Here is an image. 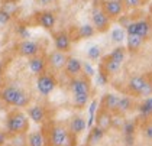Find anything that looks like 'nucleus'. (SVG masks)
Masks as SVG:
<instances>
[{
	"instance_id": "obj_1",
	"label": "nucleus",
	"mask_w": 152,
	"mask_h": 146,
	"mask_svg": "<svg viewBox=\"0 0 152 146\" xmlns=\"http://www.w3.org/2000/svg\"><path fill=\"white\" fill-rule=\"evenodd\" d=\"M0 100L6 103L7 106H12L16 109H23L29 106L31 97L26 91L16 85H4L0 90Z\"/></svg>"
},
{
	"instance_id": "obj_2",
	"label": "nucleus",
	"mask_w": 152,
	"mask_h": 146,
	"mask_svg": "<svg viewBox=\"0 0 152 146\" xmlns=\"http://www.w3.org/2000/svg\"><path fill=\"white\" fill-rule=\"evenodd\" d=\"M48 146H77V136L62 124H52L49 129Z\"/></svg>"
},
{
	"instance_id": "obj_3",
	"label": "nucleus",
	"mask_w": 152,
	"mask_h": 146,
	"mask_svg": "<svg viewBox=\"0 0 152 146\" xmlns=\"http://www.w3.org/2000/svg\"><path fill=\"white\" fill-rule=\"evenodd\" d=\"M6 130L9 135L26 133L29 130V119L23 112L13 110L6 117Z\"/></svg>"
},
{
	"instance_id": "obj_4",
	"label": "nucleus",
	"mask_w": 152,
	"mask_h": 146,
	"mask_svg": "<svg viewBox=\"0 0 152 146\" xmlns=\"http://www.w3.org/2000/svg\"><path fill=\"white\" fill-rule=\"evenodd\" d=\"M91 22H93L94 29L99 34L107 32L112 26V19L104 13L103 7H94L91 10Z\"/></svg>"
},
{
	"instance_id": "obj_5",
	"label": "nucleus",
	"mask_w": 152,
	"mask_h": 146,
	"mask_svg": "<svg viewBox=\"0 0 152 146\" xmlns=\"http://www.w3.org/2000/svg\"><path fill=\"white\" fill-rule=\"evenodd\" d=\"M149 77H151L149 74H136V75H132L128 80V84H126V90H128L129 96L140 97V94H142V91L145 88Z\"/></svg>"
},
{
	"instance_id": "obj_6",
	"label": "nucleus",
	"mask_w": 152,
	"mask_h": 146,
	"mask_svg": "<svg viewBox=\"0 0 152 146\" xmlns=\"http://www.w3.org/2000/svg\"><path fill=\"white\" fill-rule=\"evenodd\" d=\"M57 88V80L52 74L44 72L36 77V90L41 96H49Z\"/></svg>"
},
{
	"instance_id": "obj_7",
	"label": "nucleus",
	"mask_w": 152,
	"mask_h": 146,
	"mask_svg": "<svg viewBox=\"0 0 152 146\" xmlns=\"http://www.w3.org/2000/svg\"><path fill=\"white\" fill-rule=\"evenodd\" d=\"M68 85L71 94H91V80L84 74L70 78Z\"/></svg>"
},
{
	"instance_id": "obj_8",
	"label": "nucleus",
	"mask_w": 152,
	"mask_h": 146,
	"mask_svg": "<svg viewBox=\"0 0 152 146\" xmlns=\"http://www.w3.org/2000/svg\"><path fill=\"white\" fill-rule=\"evenodd\" d=\"M16 52L20 56H25V58H32V56H36L41 54V46L38 42L35 41H31V39H25L22 42H19L16 45Z\"/></svg>"
},
{
	"instance_id": "obj_9",
	"label": "nucleus",
	"mask_w": 152,
	"mask_h": 146,
	"mask_svg": "<svg viewBox=\"0 0 152 146\" xmlns=\"http://www.w3.org/2000/svg\"><path fill=\"white\" fill-rule=\"evenodd\" d=\"M102 7H103L104 13L112 20L119 19V18L123 15V12H125L123 1H117V0H104V1L102 3Z\"/></svg>"
},
{
	"instance_id": "obj_10",
	"label": "nucleus",
	"mask_w": 152,
	"mask_h": 146,
	"mask_svg": "<svg viewBox=\"0 0 152 146\" xmlns=\"http://www.w3.org/2000/svg\"><path fill=\"white\" fill-rule=\"evenodd\" d=\"M94 120H96V124H94V126H97V127L102 129L103 132H109V130L113 127V113L107 112V110L100 107V109L97 110V113H96Z\"/></svg>"
},
{
	"instance_id": "obj_11",
	"label": "nucleus",
	"mask_w": 152,
	"mask_h": 146,
	"mask_svg": "<svg viewBox=\"0 0 152 146\" xmlns=\"http://www.w3.org/2000/svg\"><path fill=\"white\" fill-rule=\"evenodd\" d=\"M70 56L67 55V52H62V51H52L49 55H48V65L52 68L54 71H61L64 69L67 65V61H68Z\"/></svg>"
},
{
	"instance_id": "obj_12",
	"label": "nucleus",
	"mask_w": 152,
	"mask_h": 146,
	"mask_svg": "<svg viewBox=\"0 0 152 146\" xmlns=\"http://www.w3.org/2000/svg\"><path fill=\"white\" fill-rule=\"evenodd\" d=\"M47 65H48V59L44 55H41V54L28 59V68L36 77L44 74V72H47Z\"/></svg>"
},
{
	"instance_id": "obj_13",
	"label": "nucleus",
	"mask_w": 152,
	"mask_h": 146,
	"mask_svg": "<svg viewBox=\"0 0 152 146\" xmlns=\"http://www.w3.org/2000/svg\"><path fill=\"white\" fill-rule=\"evenodd\" d=\"M71 41H72L71 36L65 31H59V32L54 34V45H55V49H58V51L68 52L71 48Z\"/></svg>"
},
{
	"instance_id": "obj_14",
	"label": "nucleus",
	"mask_w": 152,
	"mask_h": 146,
	"mask_svg": "<svg viewBox=\"0 0 152 146\" xmlns=\"http://www.w3.org/2000/svg\"><path fill=\"white\" fill-rule=\"evenodd\" d=\"M28 117L36 124H44L47 122V110L44 106H29L28 107Z\"/></svg>"
},
{
	"instance_id": "obj_15",
	"label": "nucleus",
	"mask_w": 152,
	"mask_h": 146,
	"mask_svg": "<svg viewBox=\"0 0 152 146\" xmlns=\"http://www.w3.org/2000/svg\"><path fill=\"white\" fill-rule=\"evenodd\" d=\"M64 72L67 77L70 78H74V77H78L83 74V62L78 59V58H74V56H70L68 61H67V65L64 68Z\"/></svg>"
},
{
	"instance_id": "obj_16",
	"label": "nucleus",
	"mask_w": 152,
	"mask_h": 146,
	"mask_svg": "<svg viewBox=\"0 0 152 146\" xmlns=\"http://www.w3.org/2000/svg\"><path fill=\"white\" fill-rule=\"evenodd\" d=\"M119 100H120L119 96L112 94V93H107V94L103 96V99L100 101V107L104 109V110H107V112L113 113V114H116L117 107H119Z\"/></svg>"
},
{
	"instance_id": "obj_17",
	"label": "nucleus",
	"mask_w": 152,
	"mask_h": 146,
	"mask_svg": "<svg viewBox=\"0 0 152 146\" xmlns=\"http://www.w3.org/2000/svg\"><path fill=\"white\" fill-rule=\"evenodd\" d=\"M86 127H87V122H86V119H84L83 116H80V114H74L70 119L68 129H70V132L74 136H80L83 132L86 130Z\"/></svg>"
},
{
	"instance_id": "obj_18",
	"label": "nucleus",
	"mask_w": 152,
	"mask_h": 146,
	"mask_svg": "<svg viewBox=\"0 0 152 146\" xmlns=\"http://www.w3.org/2000/svg\"><path fill=\"white\" fill-rule=\"evenodd\" d=\"M120 68H122V64H120V62H116V61H113V59H110V58H107V56L102 58L100 71L104 72L107 77H112V75L117 74V72L120 71Z\"/></svg>"
},
{
	"instance_id": "obj_19",
	"label": "nucleus",
	"mask_w": 152,
	"mask_h": 146,
	"mask_svg": "<svg viewBox=\"0 0 152 146\" xmlns=\"http://www.w3.org/2000/svg\"><path fill=\"white\" fill-rule=\"evenodd\" d=\"M38 23H39L44 29L51 31V29L55 26V23H57V18H55V15H54L52 12H49V10L41 12V13L38 15Z\"/></svg>"
},
{
	"instance_id": "obj_20",
	"label": "nucleus",
	"mask_w": 152,
	"mask_h": 146,
	"mask_svg": "<svg viewBox=\"0 0 152 146\" xmlns=\"http://www.w3.org/2000/svg\"><path fill=\"white\" fill-rule=\"evenodd\" d=\"M143 42H145V39L140 38L139 35H128V38H126V49L130 54H136L142 48Z\"/></svg>"
},
{
	"instance_id": "obj_21",
	"label": "nucleus",
	"mask_w": 152,
	"mask_h": 146,
	"mask_svg": "<svg viewBox=\"0 0 152 146\" xmlns=\"http://www.w3.org/2000/svg\"><path fill=\"white\" fill-rule=\"evenodd\" d=\"M135 23H136V35H139L140 38H143L146 41L152 32L151 22L146 20V19H140V20H136Z\"/></svg>"
},
{
	"instance_id": "obj_22",
	"label": "nucleus",
	"mask_w": 152,
	"mask_h": 146,
	"mask_svg": "<svg viewBox=\"0 0 152 146\" xmlns=\"http://www.w3.org/2000/svg\"><path fill=\"white\" fill-rule=\"evenodd\" d=\"M133 109H135V101H133L132 97H129V96L120 97V100H119V107H117V113H119V114L125 116V114H128L129 112H132Z\"/></svg>"
},
{
	"instance_id": "obj_23",
	"label": "nucleus",
	"mask_w": 152,
	"mask_h": 146,
	"mask_svg": "<svg viewBox=\"0 0 152 146\" xmlns=\"http://www.w3.org/2000/svg\"><path fill=\"white\" fill-rule=\"evenodd\" d=\"M47 143L48 142L45 139V135L39 130L28 135V146H47Z\"/></svg>"
},
{
	"instance_id": "obj_24",
	"label": "nucleus",
	"mask_w": 152,
	"mask_h": 146,
	"mask_svg": "<svg viewBox=\"0 0 152 146\" xmlns=\"http://www.w3.org/2000/svg\"><path fill=\"white\" fill-rule=\"evenodd\" d=\"M138 110H139V114L142 117H145V119L151 117L152 116V96L142 100V103L138 106Z\"/></svg>"
},
{
	"instance_id": "obj_25",
	"label": "nucleus",
	"mask_w": 152,
	"mask_h": 146,
	"mask_svg": "<svg viewBox=\"0 0 152 146\" xmlns=\"http://www.w3.org/2000/svg\"><path fill=\"white\" fill-rule=\"evenodd\" d=\"M126 52H128V49H126L125 46H117V48H115L109 55H106V56L110 58V59H113V61H116V62L123 64V61H125V58H126Z\"/></svg>"
},
{
	"instance_id": "obj_26",
	"label": "nucleus",
	"mask_w": 152,
	"mask_h": 146,
	"mask_svg": "<svg viewBox=\"0 0 152 146\" xmlns=\"http://www.w3.org/2000/svg\"><path fill=\"white\" fill-rule=\"evenodd\" d=\"M106 132H103L102 129H99L97 126H94L93 129L90 130V135H88V145H96L99 143L103 137H104Z\"/></svg>"
},
{
	"instance_id": "obj_27",
	"label": "nucleus",
	"mask_w": 152,
	"mask_h": 146,
	"mask_svg": "<svg viewBox=\"0 0 152 146\" xmlns=\"http://www.w3.org/2000/svg\"><path fill=\"white\" fill-rule=\"evenodd\" d=\"M9 146H28V137H26V133L10 135Z\"/></svg>"
},
{
	"instance_id": "obj_28",
	"label": "nucleus",
	"mask_w": 152,
	"mask_h": 146,
	"mask_svg": "<svg viewBox=\"0 0 152 146\" xmlns=\"http://www.w3.org/2000/svg\"><path fill=\"white\" fill-rule=\"evenodd\" d=\"M96 32H97V31L94 29L93 25H83V26L78 28V38H80V39H87V38L94 36Z\"/></svg>"
},
{
	"instance_id": "obj_29",
	"label": "nucleus",
	"mask_w": 152,
	"mask_h": 146,
	"mask_svg": "<svg viewBox=\"0 0 152 146\" xmlns=\"http://www.w3.org/2000/svg\"><path fill=\"white\" fill-rule=\"evenodd\" d=\"M90 101V94H72V104L78 109H83Z\"/></svg>"
},
{
	"instance_id": "obj_30",
	"label": "nucleus",
	"mask_w": 152,
	"mask_h": 146,
	"mask_svg": "<svg viewBox=\"0 0 152 146\" xmlns=\"http://www.w3.org/2000/svg\"><path fill=\"white\" fill-rule=\"evenodd\" d=\"M87 58L88 59H91V61H97V59H100L102 58V48L99 45H93L88 48V51H87Z\"/></svg>"
},
{
	"instance_id": "obj_31",
	"label": "nucleus",
	"mask_w": 152,
	"mask_h": 146,
	"mask_svg": "<svg viewBox=\"0 0 152 146\" xmlns=\"http://www.w3.org/2000/svg\"><path fill=\"white\" fill-rule=\"evenodd\" d=\"M128 38V34H126V29H122V28H116L113 32H112V39L115 42H122Z\"/></svg>"
},
{
	"instance_id": "obj_32",
	"label": "nucleus",
	"mask_w": 152,
	"mask_h": 146,
	"mask_svg": "<svg viewBox=\"0 0 152 146\" xmlns=\"http://www.w3.org/2000/svg\"><path fill=\"white\" fill-rule=\"evenodd\" d=\"M145 0H123L125 9H139L145 4Z\"/></svg>"
},
{
	"instance_id": "obj_33",
	"label": "nucleus",
	"mask_w": 152,
	"mask_h": 146,
	"mask_svg": "<svg viewBox=\"0 0 152 146\" xmlns=\"http://www.w3.org/2000/svg\"><path fill=\"white\" fill-rule=\"evenodd\" d=\"M142 135H143L145 139L152 140V120H148V122L143 123V126H142Z\"/></svg>"
},
{
	"instance_id": "obj_34",
	"label": "nucleus",
	"mask_w": 152,
	"mask_h": 146,
	"mask_svg": "<svg viewBox=\"0 0 152 146\" xmlns=\"http://www.w3.org/2000/svg\"><path fill=\"white\" fill-rule=\"evenodd\" d=\"M135 129H136V126H135V123H133V122H125L123 127H122V130H123L125 136H133V133H135Z\"/></svg>"
},
{
	"instance_id": "obj_35",
	"label": "nucleus",
	"mask_w": 152,
	"mask_h": 146,
	"mask_svg": "<svg viewBox=\"0 0 152 146\" xmlns=\"http://www.w3.org/2000/svg\"><path fill=\"white\" fill-rule=\"evenodd\" d=\"M12 19V15L9 12H6L3 7L0 9V25H7Z\"/></svg>"
},
{
	"instance_id": "obj_36",
	"label": "nucleus",
	"mask_w": 152,
	"mask_h": 146,
	"mask_svg": "<svg viewBox=\"0 0 152 146\" xmlns=\"http://www.w3.org/2000/svg\"><path fill=\"white\" fill-rule=\"evenodd\" d=\"M83 74L87 75L88 78H91L94 75V68L90 65V62H83Z\"/></svg>"
},
{
	"instance_id": "obj_37",
	"label": "nucleus",
	"mask_w": 152,
	"mask_h": 146,
	"mask_svg": "<svg viewBox=\"0 0 152 146\" xmlns=\"http://www.w3.org/2000/svg\"><path fill=\"white\" fill-rule=\"evenodd\" d=\"M19 35H20V38H22V39H28V38H29V31H28V29H25L23 26H20V28H19Z\"/></svg>"
},
{
	"instance_id": "obj_38",
	"label": "nucleus",
	"mask_w": 152,
	"mask_h": 146,
	"mask_svg": "<svg viewBox=\"0 0 152 146\" xmlns=\"http://www.w3.org/2000/svg\"><path fill=\"white\" fill-rule=\"evenodd\" d=\"M39 4H48V3H51V0H36Z\"/></svg>"
},
{
	"instance_id": "obj_39",
	"label": "nucleus",
	"mask_w": 152,
	"mask_h": 146,
	"mask_svg": "<svg viewBox=\"0 0 152 146\" xmlns=\"http://www.w3.org/2000/svg\"><path fill=\"white\" fill-rule=\"evenodd\" d=\"M1 74H3V62H0V77H1Z\"/></svg>"
},
{
	"instance_id": "obj_40",
	"label": "nucleus",
	"mask_w": 152,
	"mask_h": 146,
	"mask_svg": "<svg viewBox=\"0 0 152 146\" xmlns=\"http://www.w3.org/2000/svg\"><path fill=\"white\" fill-rule=\"evenodd\" d=\"M117 1H123V0H117Z\"/></svg>"
},
{
	"instance_id": "obj_41",
	"label": "nucleus",
	"mask_w": 152,
	"mask_h": 146,
	"mask_svg": "<svg viewBox=\"0 0 152 146\" xmlns=\"http://www.w3.org/2000/svg\"><path fill=\"white\" fill-rule=\"evenodd\" d=\"M151 12H152V6H151Z\"/></svg>"
},
{
	"instance_id": "obj_42",
	"label": "nucleus",
	"mask_w": 152,
	"mask_h": 146,
	"mask_svg": "<svg viewBox=\"0 0 152 146\" xmlns=\"http://www.w3.org/2000/svg\"><path fill=\"white\" fill-rule=\"evenodd\" d=\"M51 1H55V0H51Z\"/></svg>"
},
{
	"instance_id": "obj_43",
	"label": "nucleus",
	"mask_w": 152,
	"mask_h": 146,
	"mask_svg": "<svg viewBox=\"0 0 152 146\" xmlns=\"http://www.w3.org/2000/svg\"><path fill=\"white\" fill-rule=\"evenodd\" d=\"M145 1H148V0H145Z\"/></svg>"
}]
</instances>
